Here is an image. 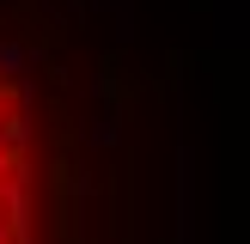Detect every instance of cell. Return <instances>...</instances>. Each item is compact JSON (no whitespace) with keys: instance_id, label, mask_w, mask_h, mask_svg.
Instances as JSON below:
<instances>
[{"instance_id":"6da1fadb","label":"cell","mask_w":250,"mask_h":244,"mask_svg":"<svg viewBox=\"0 0 250 244\" xmlns=\"http://www.w3.org/2000/svg\"><path fill=\"white\" fill-rule=\"evenodd\" d=\"M80 92L55 12L0 0V244H104L92 153L116 122L80 110Z\"/></svg>"}]
</instances>
